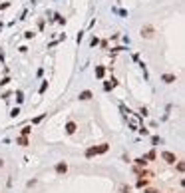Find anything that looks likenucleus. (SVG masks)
<instances>
[{
    "label": "nucleus",
    "instance_id": "obj_22",
    "mask_svg": "<svg viewBox=\"0 0 185 193\" xmlns=\"http://www.w3.org/2000/svg\"><path fill=\"white\" fill-rule=\"evenodd\" d=\"M98 44H100V38H98V36H94L92 42H90V46H98Z\"/></svg>",
    "mask_w": 185,
    "mask_h": 193
},
{
    "label": "nucleus",
    "instance_id": "obj_20",
    "mask_svg": "<svg viewBox=\"0 0 185 193\" xmlns=\"http://www.w3.org/2000/svg\"><path fill=\"white\" fill-rule=\"evenodd\" d=\"M24 38H26V40H32V38H34V32H32V30H28V32H24Z\"/></svg>",
    "mask_w": 185,
    "mask_h": 193
},
{
    "label": "nucleus",
    "instance_id": "obj_6",
    "mask_svg": "<svg viewBox=\"0 0 185 193\" xmlns=\"http://www.w3.org/2000/svg\"><path fill=\"white\" fill-rule=\"evenodd\" d=\"M92 98H94L92 90H84V92H80V94H78V100H80V102H90Z\"/></svg>",
    "mask_w": 185,
    "mask_h": 193
},
{
    "label": "nucleus",
    "instance_id": "obj_1",
    "mask_svg": "<svg viewBox=\"0 0 185 193\" xmlns=\"http://www.w3.org/2000/svg\"><path fill=\"white\" fill-rule=\"evenodd\" d=\"M155 34H157V30H155L153 24H143L142 28H139V36H142L143 40H153Z\"/></svg>",
    "mask_w": 185,
    "mask_h": 193
},
{
    "label": "nucleus",
    "instance_id": "obj_24",
    "mask_svg": "<svg viewBox=\"0 0 185 193\" xmlns=\"http://www.w3.org/2000/svg\"><path fill=\"white\" fill-rule=\"evenodd\" d=\"M139 134H142V136H149V129H147V127H139Z\"/></svg>",
    "mask_w": 185,
    "mask_h": 193
},
{
    "label": "nucleus",
    "instance_id": "obj_23",
    "mask_svg": "<svg viewBox=\"0 0 185 193\" xmlns=\"http://www.w3.org/2000/svg\"><path fill=\"white\" fill-rule=\"evenodd\" d=\"M46 90H48V80H46V82H44L42 86H40V94H44Z\"/></svg>",
    "mask_w": 185,
    "mask_h": 193
},
{
    "label": "nucleus",
    "instance_id": "obj_17",
    "mask_svg": "<svg viewBox=\"0 0 185 193\" xmlns=\"http://www.w3.org/2000/svg\"><path fill=\"white\" fill-rule=\"evenodd\" d=\"M44 117H46V114H40L38 117H34V120H32V124H40V122H42Z\"/></svg>",
    "mask_w": 185,
    "mask_h": 193
},
{
    "label": "nucleus",
    "instance_id": "obj_4",
    "mask_svg": "<svg viewBox=\"0 0 185 193\" xmlns=\"http://www.w3.org/2000/svg\"><path fill=\"white\" fill-rule=\"evenodd\" d=\"M161 159H163L165 163H169V165H173L175 161H177L175 153H171V151H161Z\"/></svg>",
    "mask_w": 185,
    "mask_h": 193
},
{
    "label": "nucleus",
    "instance_id": "obj_9",
    "mask_svg": "<svg viewBox=\"0 0 185 193\" xmlns=\"http://www.w3.org/2000/svg\"><path fill=\"white\" fill-rule=\"evenodd\" d=\"M133 163H135L137 167H147V163H149V161H147L145 157H135V159H133Z\"/></svg>",
    "mask_w": 185,
    "mask_h": 193
},
{
    "label": "nucleus",
    "instance_id": "obj_14",
    "mask_svg": "<svg viewBox=\"0 0 185 193\" xmlns=\"http://www.w3.org/2000/svg\"><path fill=\"white\" fill-rule=\"evenodd\" d=\"M143 157L147 159V161H153V159H157V153H155V149H151V151H149V153H145Z\"/></svg>",
    "mask_w": 185,
    "mask_h": 193
},
{
    "label": "nucleus",
    "instance_id": "obj_26",
    "mask_svg": "<svg viewBox=\"0 0 185 193\" xmlns=\"http://www.w3.org/2000/svg\"><path fill=\"white\" fill-rule=\"evenodd\" d=\"M56 20H58L60 24H66V18H64V16H60V14H56Z\"/></svg>",
    "mask_w": 185,
    "mask_h": 193
},
{
    "label": "nucleus",
    "instance_id": "obj_25",
    "mask_svg": "<svg viewBox=\"0 0 185 193\" xmlns=\"http://www.w3.org/2000/svg\"><path fill=\"white\" fill-rule=\"evenodd\" d=\"M10 84V78H2L0 80V86H8Z\"/></svg>",
    "mask_w": 185,
    "mask_h": 193
},
{
    "label": "nucleus",
    "instance_id": "obj_13",
    "mask_svg": "<svg viewBox=\"0 0 185 193\" xmlns=\"http://www.w3.org/2000/svg\"><path fill=\"white\" fill-rule=\"evenodd\" d=\"M118 193H131V187L128 183H121L120 187H118Z\"/></svg>",
    "mask_w": 185,
    "mask_h": 193
},
{
    "label": "nucleus",
    "instance_id": "obj_27",
    "mask_svg": "<svg viewBox=\"0 0 185 193\" xmlns=\"http://www.w3.org/2000/svg\"><path fill=\"white\" fill-rule=\"evenodd\" d=\"M0 167H4V159L0 157Z\"/></svg>",
    "mask_w": 185,
    "mask_h": 193
},
{
    "label": "nucleus",
    "instance_id": "obj_5",
    "mask_svg": "<svg viewBox=\"0 0 185 193\" xmlns=\"http://www.w3.org/2000/svg\"><path fill=\"white\" fill-rule=\"evenodd\" d=\"M64 129H66V136H74V134H76V129H78V124L74 122V120H70V122L66 124Z\"/></svg>",
    "mask_w": 185,
    "mask_h": 193
},
{
    "label": "nucleus",
    "instance_id": "obj_3",
    "mask_svg": "<svg viewBox=\"0 0 185 193\" xmlns=\"http://www.w3.org/2000/svg\"><path fill=\"white\" fill-rule=\"evenodd\" d=\"M54 171L58 175H66V173H68V163H66V161H58L54 165Z\"/></svg>",
    "mask_w": 185,
    "mask_h": 193
},
{
    "label": "nucleus",
    "instance_id": "obj_21",
    "mask_svg": "<svg viewBox=\"0 0 185 193\" xmlns=\"http://www.w3.org/2000/svg\"><path fill=\"white\" fill-rule=\"evenodd\" d=\"M143 193H159V191L153 189V187H143Z\"/></svg>",
    "mask_w": 185,
    "mask_h": 193
},
{
    "label": "nucleus",
    "instance_id": "obj_18",
    "mask_svg": "<svg viewBox=\"0 0 185 193\" xmlns=\"http://www.w3.org/2000/svg\"><path fill=\"white\" fill-rule=\"evenodd\" d=\"M16 96H18V98H16V102H18V103H22V102H24V94H22L20 90L16 92Z\"/></svg>",
    "mask_w": 185,
    "mask_h": 193
},
{
    "label": "nucleus",
    "instance_id": "obj_2",
    "mask_svg": "<svg viewBox=\"0 0 185 193\" xmlns=\"http://www.w3.org/2000/svg\"><path fill=\"white\" fill-rule=\"evenodd\" d=\"M109 149L108 143H100V145H92V148L86 149V157H94V155H102Z\"/></svg>",
    "mask_w": 185,
    "mask_h": 193
},
{
    "label": "nucleus",
    "instance_id": "obj_15",
    "mask_svg": "<svg viewBox=\"0 0 185 193\" xmlns=\"http://www.w3.org/2000/svg\"><path fill=\"white\" fill-rule=\"evenodd\" d=\"M16 143H18V145H22V148H26L30 141H28V137H22V136H20L18 139H16Z\"/></svg>",
    "mask_w": 185,
    "mask_h": 193
},
{
    "label": "nucleus",
    "instance_id": "obj_10",
    "mask_svg": "<svg viewBox=\"0 0 185 193\" xmlns=\"http://www.w3.org/2000/svg\"><path fill=\"white\" fill-rule=\"evenodd\" d=\"M147 183H149V179H147V177H137V183H135V187L143 189V187H147Z\"/></svg>",
    "mask_w": 185,
    "mask_h": 193
},
{
    "label": "nucleus",
    "instance_id": "obj_12",
    "mask_svg": "<svg viewBox=\"0 0 185 193\" xmlns=\"http://www.w3.org/2000/svg\"><path fill=\"white\" fill-rule=\"evenodd\" d=\"M175 165V169H177V173H183V169H185V163H183V159H177L173 163Z\"/></svg>",
    "mask_w": 185,
    "mask_h": 193
},
{
    "label": "nucleus",
    "instance_id": "obj_8",
    "mask_svg": "<svg viewBox=\"0 0 185 193\" xmlns=\"http://www.w3.org/2000/svg\"><path fill=\"white\" fill-rule=\"evenodd\" d=\"M116 86H118V80H116V78H111L109 82H106V84H104V90H106V92H109V90H114Z\"/></svg>",
    "mask_w": 185,
    "mask_h": 193
},
{
    "label": "nucleus",
    "instance_id": "obj_16",
    "mask_svg": "<svg viewBox=\"0 0 185 193\" xmlns=\"http://www.w3.org/2000/svg\"><path fill=\"white\" fill-rule=\"evenodd\" d=\"M104 74H106V68L104 66H96V76L98 78H104Z\"/></svg>",
    "mask_w": 185,
    "mask_h": 193
},
{
    "label": "nucleus",
    "instance_id": "obj_19",
    "mask_svg": "<svg viewBox=\"0 0 185 193\" xmlns=\"http://www.w3.org/2000/svg\"><path fill=\"white\" fill-rule=\"evenodd\" d=\"M18 114H20V108H14L10 112V117H18Z\"/></svg>",
    "mask_w": 185,
    "mask_h": 193
},
{
    "label": "nucleus",
    "instance_id": "obj_11",
    "mask_svg": "<svg viewBox=\"0 0 185 193\" xmlns=\"http://www.w3.org/2000/svg\"><path fill=\"white\" fill-rule=\"evenodd\" d=\"M30 134H32V125H24V127L20 129V136L22 137H28Z\"/></svg>",
    "mask_w": 185,
    "mask_h": 193
},
{
    "label": "nucleus",
    "instance_id": "obj_7",
    "mask_svg": "<svg viewBox=\"0 0 185 193\" xmlns=\"http://www.w3.org/2000/svg\"><path fill=\"white\" fill-rule=\"evenodd\" d=\"M161 82H163V84H175V82H177V76H175V74H169V72H167V74H161Z\"/></svg>",
    "mask_w": 185,
    "mask_h": 193
}]
</instances>
